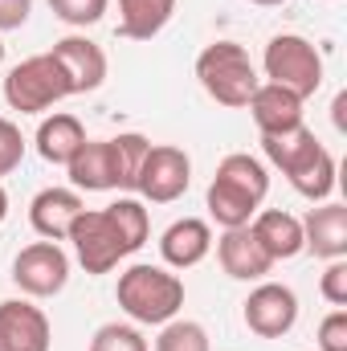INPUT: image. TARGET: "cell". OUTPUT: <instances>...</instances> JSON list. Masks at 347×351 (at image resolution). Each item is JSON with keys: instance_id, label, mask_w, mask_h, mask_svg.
Masks as SVG:
<instances>
[{"instance_id": "1", "label": "cell", "mask_w": 347, "mask_h": 351, "mask_svg": "<svg viewBox=\"0 0 347 351\" xmlns=\"http://www.w3.org/2000/svg\"><path fill=\"white\" fill-rule=\"evenodd\" d=\"M147 233H152L147 208L135 196H119L106 208H82L66 241H74V254L86 274H110L147 241Z\"/></svg>"}, {"instance_id": "2", "label": "cell", "mask_w": 347, "mask_h": 351, "mask_svg": "<svg viewBox=\"0 0 347 351\" xmlns=\"http://www.w3.org/2000/svg\"><path fill=\"white\" fill-rule=\"evenodd\" d=\"M270 192V172L250 152H233L217 164V176L208 184V217L221 229H241L254 221Z\"/></svg>"}, {"instance_id": "3", "label": "cell", "mask_w": 347, "mask_h": 351, "mask_svg": "<svg viewBox=\"0 0 347 351\" xmlns=\"http://www.w3.org/2000/svg\"><path fill=\"white\" fill-rule=\"evenodd\" d=\"M119 306L143 323V327H164L172 323L184 306V282L168 274L164 265H131L119 274V290H115Z\"/></svg>"}, {"instance_id": "4", "label": "cell", "mask_w": 347, "mask_h": 351, "mask_svg": "<svg viewBox=\"0 0 347 351\" xmlns=\"http://www.w3.org/2000/svg\"><path fill=\"white\" fill-rule=\"evenodd\" d=\"M196 78H200V86H204V94L213 102L233 106V110L246 106L254 98V90L261 86L254 58L237 41H213V45H204L200 58H196Z\"/></svg>"}, {"instance_id": "5", "label": "cell", "mask_w": 347, "mask_h": 351, "mask_svg": "<svg viewBox=\"0 0 347 351\" xmlns=\"http://www.w3.org/2000/svg\"><path fill=\"white\" fill-rule=\"evenodd\" d=\"M261 70H265V78H270L274 86L298 94L302 102L323 86V53H319L307 37H298V33H278V37H270L265 58H261Z\"/></svg>"}, {"instance_id": "6", "label": "cell", "mask_w": 347, "mask_h": 351, "mask_svg": "<svg viewBox=\"0 0 347 351\" xmlns=\"http://www.w3.org/2000/svg\"><path fill=\"white\" fill-rule=\"evenodd\" d=\"M62 98H70V82H66V70L58 66L53 53L25 58L4 78V102L21 114H41Z\"/></svg>"}, {"instance_id": "7", "label": "cell", "mask_w": 347, "mask_h": 351, "mask_svg": "<svg viewBox=\"0 0 347 351\" xmlns=\"http://www.w3.org/2000/svg\"><path fill=\"white\" fill-rule=\"evenodd\" d=\"M12 282L29 298H53L70 282V258L58 241H33L16 254L12 262Z\"/></svg>"}, {"instance_id": "8", "label": "cell", "mask_w": 347, "mask_h": 351, "mask_svg": "<svg viewBox=\"0 0 347 351\" xmlns=\"http://www.w3.org/2000/svg\"><path fill=\"white\" fill-rule=\"evenodd\" d=\"M188 184H192V160H188V152H180L172 143L147 147V160H143L139 184H135V192H139L143 200H152V204H172V200H180V196L188 192Z\"/></svg>"}, {"instance_id": "9", "label": "cell", "mask_w": 347, "mask_h": 351, "mask_svg": "<svg viewBox=\"0 0 347 351\" xmlns=\"http://www.w3.org/2000/svg\"><path fill=\"white\" fill-rule=\"evenodd\" d=\"M246 327L261 339H282L294 331L298 323V294L282 282H261L258 290H250L246 298Z\"/></svg>"}, {"instance_id": "10", "label": "cell", "mask_w": 347, "mask_h": 351, "mask_svg": "<svg viewBox=\"0 0 347 351\" xmlns=\"http://www.w3.org/2000/svg\"><path fill=\"white\" fill-rule=\"evenodd\" d=\"M53 331L41 306L25 298L0 302V351H49Z\"/></svg>"}, {"instance_id": "11", "label": "cell", "mask_w": 347, "mask_h": 351, "mask_svg": "<svg viewBox=\"0 0 347 351\" xmlns=\"http://www.w3.org/2000/svg\"><path fill=\"white\" fill-rule=\"evenodd\" d=\"M58 66L66 70V82H70V94H90L106 82V53L102 45H94L90 37H62L53 49Z\"/></svg>"}, {"instance_id": "12", "label": "cell", "mask_w": 347, "mask_h": 351, "mask_svg": "<svg viewBox=\"0 0 347 351\" xmlns=\"http://www.w3.org/2000/svg\"><path fill=\"white\" fill-rule=\"evenodd\" d=\"M82 196L70 192V188H41L29 204V225L45 237V241H66L78 213H82Z\"/></svg>"}, {"instance_id": "13", "label": "cell", "mask_w": 347, "mask_h": 351, "mask_svg": "<svg viewBox=\"0 0 347 351\" xmlns=\"http://www.w3.org/2000/svg\"><path fill=\"white\" fill-rule=\"evenodd\" d=\"M217 262H221V269H225L229 278H237V282H258V278H265V274L274 269L270 254L261 250L258 237L250 233V225L221 233V241H217Z\"/></svg>"}, {"instance_id": "14", "label": "cell", "mask_w": 347, "mask_h": 351, "mask_svg": "<svg viewBox=\"0 0 347 351\" xmlns=\"http://www.w3.org/2000/svg\"><path fill=\"white\" fill-rule=\"evenodd\" d=\"M302 250H311L323 262H335L347 254V204H323L311 208L302 221Z\"/></svg>"}, {"instance_id": "15", "label": "cell", "mask_w": 347, "mask_h": 351, "mask_svg": "<svg viewBox=\"0 0 347 351\" xmlns=\"http://www.w3.org/2000/svg\"><path fill=\"white\" fill-rule=\"evenodd\" d=\"M213 250V229L208 221L200 217H184V221H172L160 237V258L172 265V269H192L208 258Z\"/></svg>"}, {"instance_id": "16", "label": "cell", "mask_w": 347, "mask_h": 351, "mask_svg": "<svg viewBox=\"0 0 347 351\" xmlns=\"http://www.w3.org/2000/svg\"><path fill=\"white\" fill-rule=\"evenodd\" d=\"M250 233L270 254V262H290L302 254V221L282 213V208H258L250 221Z\"/></svg>"}, {"instance_id": "17", "label": "cell", "mask_w": 347, "mask_h": 351, "mask_svg": "<svg viewBox=\"0 0 347 351\" xmlns=\"http://www.w3.org/2000/svg\"><path fill=\"white\" fill-rule=\"evenodd\" d=\"M246 106H250V114H254L261 135H282V131L302 127V98L282 86H274V82H261Z\"/></svg>"}, {"instance_id": "18", "label": "cell", "mask_w": 347, "mask_h": 351, "mask_svg": "<svg viewBox=\"0 0 347 351\" xmlns=\"http://www.w3.org/2000/svg\"><path fill=\"white\" fill-rule=\"evenodd\" d=\"M261 147H265V160L286 176V180L294 172H302V168L323 152V143H319L315 131H307V127H294V131H282V135H261Z\"/></svg>"}, {"instance_id": "19", "label": "cell", "mask_w": 347, "mask_h": 351, "mask_svg": "<svg viewBox=\"0 0 347 351\" xmlns=\"http://www.w3.org/2000/svg\"><path fill=\"white\" fill-rule=\"evenodd\" d=\"M82 143H86V127L74 114H53L37 127V156L53 168H66Z\"/></svg>"}, {"instance_id": "20", "label": "cell", "mask_w": 347, "mask_h": 351, "mask_svg": "<svg viewBox=\"0 0 347 351\" xmlns=\"http://www.w3.org/2000/svg\"><path fill=\"white\" fill-rule=\"evenodd\" d=\"M66 172L74 180V188H86V192H110L119 188L115 180V160H110V139H86L78 147V156L66 164Z\"/></svg>"}, {"instance_id": "21", "label": "cell", "mask_w": 347, "mask_h": 351, "mask_svg": "<svg viewBox=\"0 0 347 351\" xmlns=\"http://www.w3.org/2000/svg\"><path fill=\"white\" fill-rule=\"evenodd\" d=\"M176 0H119V37L152 41L172 21Z\"/></svg>"}, {"instance_id": "22", "label": "cell", "mask_w": 347, "mask_h": 351, "mask_svg": "<svg viewBox=\"0 0 347 351\" xmlns=\"http://www.w3.org/2000/svg\"><path fill=\"white\" fill-rule=\"evenodd\" d=\"M147 147H152V143H147L143 135H135V131L110 139V160H115L119 192H135V184H139V168H143V160H147Z\"/></svg>"}, {"instance_id": "23", "label": "cell", "mask_w": 347, "mask_h": 351, "mask_svg": "<svg viewBox=\"0 0 347 351\" xmlns=\"http://www.w3.org/2000/svg\"><path fill=\"white\" fill-rule=\"evenodd\" d=\"M290 188H294L298 196H307V200H327L331 188H335V160H331V152L323 147L302 172L290 176Z\"/></svg>"}, {"instance_id": "24", "label": "cell", "mask_w": 347, "mask_h": 351, "mask_svg": "<svg viewBox=\"0 0 347 351\" xmlns=\"http://www.w3.org/2000/svg\"><path fill=\"white\" fill-rule=\"evenodd\" d=\"M156 351H208V331L192 319H172V323H164Z\"/></svg>"}, {"instance_id": "25", "label": "cell", "mask_w": 347, "mask_h": 351, "mask_svg": "<svg viewBox=\"0 0 347 351\" xmlns=\"http://www.w3.org/2000/svg\"><path fill=\"white\" fill-rule=\"evenodd\" d=\"M90 351H147V339L127 323H102L90 339Z\"/></svg>"}, {"instance_id": "26", "label": "cell", "mask_w": 347, "mask_h": 351, "mask_svg": "<svg viewBox=\"0 0 347 351\" xmlns=\"http://www.w3.org/2000/svg\"><path fill=\"white\" fill-rule=\"evenodd\" d=\"M106 4H110V0H49L53 16L66 21V25H74V29L98 25V21L106 16Z\"/></svg>"}, {"instance_id": "27", "label": "cell", "mask_w": 347, "mask_h": 351, "mask_svg": "<svg viewBox=\"0 0 347 351\" xmlns=\"http://www.w3.org/2000/svg\"><path fill=\"white\" fill-rule=\"evenodd\" d=\"M21 160H25V135L12 119H0V176L21 168Z\"/></svg>"}, {"instance_id": "28", "label": "cell", "mask_w": 347, "mask_h": 351, "mask_svg": "<svg viewBox=\"0 0 347 351\" xmlns=\"http://www.w3.org/2000/svg\"><path fill=\"white\" fill-rule=\"evenodd\" d=\"M319 348L323 351H347V311H331L319 323Z\"/></svg>"}, {"instance_id": "29", "label": "cell", "mask_w": 347, "mask_h": 351, "mask_svg": "<svg viewBox=\"0 0 347 351\" xmlns=\"http://www.w3.org/2000/svg\"><path fill=\"white\" fill-rule=\"evenodd\" d=\"M319 290H323V298H327L331 306H347V262L344 258H335V262L327 265Z\"/></svg>"}, {"instance_id": "30", "label": "cell", "mask_w": 347, "mask_h": 351, "mask_svg": "<svg viewBox=\"0 0 347 351\" xmlns=\"http://www.w3.org/2000/svg\"><path fill=\"white\" fill-rule=\"evenodd\" d=\"M33 12V0H0V33L21 29Z\"/></svg>"}, {"instance_id": "31", "label": "cell", "mask_w": 347, "mask_h": 351, "mask_svg": "<svg viewBox=\"0 0 347 351\" xmlns=\"http://www.w3.org/2000/svg\"><path fill=\"white\" fill-rule=\"evenodd\" d=\"M4 217H8V192L0 188V225H4Z\"/></svg>"}, {"instance_id": "32", "label": "cell", "mask_w": 347, "mask_h": 351, "mask_svg": "<svg viewBox=\"0 0 347 351\" xmlns=\"http://www.w3.org/2000/svg\"><path fill=\"white\" fill-rule=\"evenodd\" d=\"M250 4H261V8H274V4H286V0H250Z\"/></svg>"}, {"instance_id": "33", "label": "cell", "mask_w": 347, "mask_h": 351, "mask_svg": "<svg viewBox=\"0 0 347 351\" xmlns=\"http://www.w3.org/2000/svg\"><path fill=\"white\" fill-rule=\"evenodd\" d=\"M0 62H4V41H0Z\"/></svg>"}]
</instances>
